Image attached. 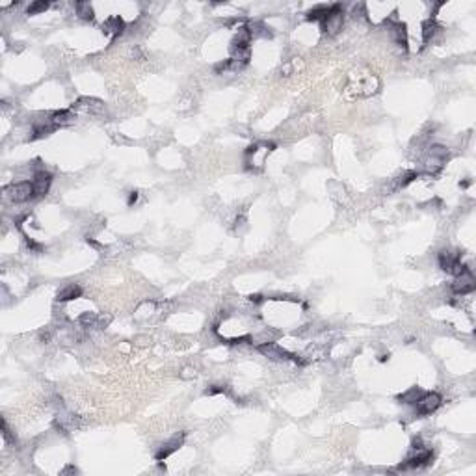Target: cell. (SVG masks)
Returning a JSON list of instances; mask_svg holds the SVG:
<instances>
[{"label":"cell","instance_id":"1","mask_svg":"<svg viewBox=\"0 0 476 476\" xmlns=\"http://www.w3.org/2000/svg\"><path fill=\"white\" fill-rule=\"evenodd\" d=\"M346 91L352 97H359V99H365V97H372L374 93L380 91V80L378 76L372 75V73H354L350 75L346 84Z\"/></svg>","mask_w":476,"mask_h":476},{"label":"cell","instance_id":"2","mask_svg":"<svg viewBox=\"0 0 476 476\" xmlns=\"http://www.w3.org/2000/svg\"><path fill=\"white\" fill-rule=\"evenodd\" d=\"M4 196L13 203H24L35 198L34 184L32 181H20V183H11L4 186Z\"/></svg>","mask_w":476,"mask_h":476},{"label":"cell","instance_id":"3","mask_svg":"<svg viewBox=\"0 0 476 476\" xmlns=\"http://www.w3.org/2000/svg\"><path fill=\"white\" fill-rule=\"evenodd\" d=\"M342 24H344V11H342V6L340 4H333L329 7V13L322 22V32L326 35H337L342 30Z\"/></svg>","mask_w":476,"mask_h":476},{"label":"cell","instance_id":"4","mask_svg":"<svg viewBox=\"0 0 476 476\" xmlns=\"http://www.w3.org/2000/svg\"><path fill=\"white\" fill-rule=\"evenodd\" d=\"M443 404V398L437 393H422L419 398H417L415 402V411L417 415H432V413H436L437 409L441 408Z\"/></svg>","mask_w":476,"mask_h":476},{"label":"cell","instance_id":"5","mask_svg":"<svg viewBox=\"0 0 476 476\" xmlns=\"http://www.w3.org/2000/svg\"><path fill=\"white\" fill-rule=\"evenodd\" d=\"M434 460V452L430 449H421V450H413V454L402 463L398 471H408V469H421V467H426L430 465Z\"/></svg>","mask_w":476,"mask_h":476},{"label":"cell","instance_id":"6","mask_svg":"<svg viewBox=\"0 0 476 476\" xmlns=\"http://www.w3.org/2000/svg\"><path fill=\"white\" fill-rule=\"evenodd\" d=\"M476 288V279L471 272V268L463 270L460 275H456L454 283H452V292L458 294V296H465V294H471Z\"/></svg>","mask_w":476,"mask_h":476},{"label":"cell","instance_id":"7","mask_svg":"<svg viewBox=\"0 0 476 476\" xmlns=\"http://www.w3.org/2000/svg\"><path fill=\"white\" fill-rule=\"evenodd\" d=\"M257 350L262 355H266L268 359H272V361L294 359V354H290V352H288V350H285L283 346H279L277 342H264V344H258Z\"/></svg>","mask_w":476,"mask_h":476},{"label":"cell","instance_id":"8","mask_svg":"<svg viewBox=\"0 0 476 476\" xmlns=\"http://www.w3.org/2000/svg\"><path fill=\"white\" fill-rule=\"evenodd\" d=\"M184 437H186V434L183 432V434H177V436L171 437L170 441L164 443L162 447L158 449L157 456H155V458H157V462H164V460H168V458H170L171 454H173V452H177V450L181 449V447H183Z\"/></svg>","mask_w":476,"mask_h":476},{"label":"cell","instance_id":"9","mask_svg":"<svg viewBox=\"0 0 476 476\" xmlns=\"http://www.w3.org/2000/svg\"><path fill=\"white\" fill-rule=\"evenodd\" d=\"M32 184H34V192H35V198H43L47 196L48 190H50V184H52V175L45 170H39L34 173V179H32Z\"/></svg>","mask_w":476,"mask_h":476},{"label":"cell","instance_id":"10","mask_svg":"<svg viewBox=\"0 0 476 476\" xmlns=\"http://www.w3.org/2000/svg\"><path fill=\"white\" fill-rule=\"evenodd\" d=\"M123 30H125V20L121 17H117V15L108 17L104 20V24H102V32H104V35H108L110 39H114L116 35H119Z\"/></svg>","mask_w":476,"mask_h":476},{"label":"cell","instance_id":"11","mask_svg":"<svg viewBox=\"0 0 476 476\" xmlns=\"http://www.w3.org/2000/svg\"><path fill=\"white\" fill-rule=\"evenodd\" d=\"M102 104L99 99H91V97H82V99H78V102H76L75 106H73V112H88V114H97V112H101L102 110Z\"/></svg>","mask_w":476,"mask_h":476},{"label":"cell","instance_id":"12","mask_svg":"<svg viewBox=\"0 0 476 476\" xmlns=\"http://www.w3.org/2000/svg\"><path fill=\"white\" fill-rule=\"evenodd\" d=\"M389 24V32H391V35H393V39L400 45V47H408V30H406V24H402L400 20H396V22H393V20H387Z\"/></svg>","mask_w":476,"mask_h":476},{"label":"cell","instance_id":"13","mask_svg":"<svg viewBox=\"0 0 476 476\" xmlns=\"http://www.w3.org/2000/svg\"><path fill=\"white\" fill-rule=\"evenodd\" d=\"M439 32H441V26H439L434 19H428L422 22V39H424V43L434 41V37H436Z\"/></svg>","mask_w":476,"mask_h":476},{"label":"cell","instance_id":"14","mask_svg":"<svg viewBox=\"0 0 476 476\" xmlns=\"http://www.w3.org/2000/svg\"><path fill=\"white\" fill-rule=\"evenodd\" d=\"M82 296V288L78 285H67L65 288H61L60 292H58V301H71V299H76Z\"/></svg>","mask_w":476,"mask_h":476},{"label":"cell","instance_id":"15","mask_svg":"<svg viewBox=\"0 0 476 476\" xmlns=\"http://www.w3.org/2000/svg\"><path fill=\"white\" fill-rule=\"evenodd\" d=\"M329 7L331 6H326V4L314 6L313 9L307 11V20H318V22H322L327 17V13H329Z\"/></svg>","mask_w":476,"mask_h":476},{"label":"cell","instance_id":"16","mask_svg":"<svg viewBox=\"0 0 476 476\" xmlns=\"http://www.w3.org/2000/svg\"><path fill=\"white\" fill-rule=\"evenodd\" d=\"M75 9H76V15H78L80 19H84V20H91L93 17H95V13H93V7H91V4H89V2H76Z\"/></svg>","mask_w":476,"mask_h":476},{"label":"cell","instance_id":"17","mask_svg":"<svg viewBox=\"0 0 476 476\" xmlns=\"http://www.w3.org/2000/svg\"><path fill=\"white\" fill-rule=\"evenodd\" d=\"M247 28H249V32H251V37H270V35H272L270 28L266 26L264 22H251Z\"/></svg>","mask_w":476,"mask_h":476},{"label":"cell","instance_id":"18","mask_svg":"<svg viewBox=\"0 0 476 476\" xmlns=\"http://www.w3.org/2000/svg\"><path fill=\"white\" fill-rule=\"evenodd\" d=\"M422 395V391L419 387H411L409 391H406L404 395L398 396V400L402 402V404H415L417 398Z\"/></svg>","mask_w":476,"mask_h":476},{"label":"cell","instance_id":"19","mask_svg":"<svg viewBox=\"0 0 476 476\" xmlns=\"http://www.w3.org/2000/svg\"><path fill=\"white\" fill-rule=\"evenodd\" d=\"M84 327H97V322H99V314L95 313H82L80 318H78Z\"/></svg>","mask_w":476,"mask_h":476},{"label":"cell","instance_id":"20","mask_svg":"<svg viewBox=\"0 0 476 476\" xmlns=\"http://www.w3.org/2000/svg\"><path fill=\"white\" fill-rule=\"evenodd\" d=\"M428 155L434 158H439V160H447V157H449V149L443 147V145H432Z\"/></svg>","mask_w":476,"mask_h":476},{"label":"cell","instance_id":"21","mask_svg":"<svg viewBox=\"0 0 476 476\" xmlns=\"http://www.w3.org/2000/svg\"><path fill=\"white\" fill-rule=\"evenodd\" d=\"M48 2H45V0H41V2H32L30 6H28V15H37V13H41V11H47L48 9Z\"/></svg>","mask_w":476,"mask_h":476},{"label":"cell","instance_id":"22","mask_svg":"<svg viewBox=\"0 0 476 476\" xmlns=\"http://www.w3.org/2000/svg\"><path fill=\"white\" fill-rule=\"evenodd\" d=\"M205 395L207 396H214V395H231V391L225 387V385H211L209 389H205Z\"/></svg>","mask_w":476,"mask_h":476},{"label":"cell","instance_id":"23","mask_svg":"<svg viewBox=\"0 0 476 476\" xmlns=\"http://www.w3.org/2000/svg\"><path fill=\"white\" fill-rule=\"evenodd\" d=\"M2 437H4V441L9 443V445H17V437L11 434V430L7 428L6 419H2Z\"/></svg>","mask_w":476,"mask_h":476},{"label":"cell","instance_id":"24","mask_svg":"<svg viewBox=\"0 0 476 476\" xmlns=\"http://www.w3.org/2000/svg\"><path fill=\"white\" fill-rule=\"evenodd\" d=\"M179 376L183 378V380H194L196 376H198V372H196V368H192V367H186V368H183L181 372H179Z\"/></svg>","mask_w":476,"mask_h":476},{"label":"cell","instance_id":"25","mask_svg":"<svg viewBox=\"0 0 476 476\" xmlns=\"http://www.w3.org/2000/svg\"><path fill=\"white\" fill-rule=\"evenodd\" d=\"M296 69H298V63H296V61H288V63H286V65H283V69H281V75H283V76L292 75Z\"/></svg>","mask_w":476,"mask_h":476},{"label":"cell","instance_id":"26","mask_svg":"<svg viewBox=\"0 0 476 476\" xmlns=\"http://www.w3.org/2000/svg\"><path fill=\"white\" fill-rule=\"evenodd\" d=\"M249 301H251V303H262L264 298H262L260 294H251V296H249Z\"/></svg>","mask_w":476,"mask_h":476},{"label":"cell","instance_id":"27","mask_svg":"<svg viewBox=\"0 0 476 476\" xmlns=\"http://www.w3.org/2000/svg\"><path fill=\"white\" fill-rule=\"evenodd\" d=\"M69 473H73V475H76V473H78V469H76L75 465H67L65 469L61 471V475H69Z\"/></svg>","mask_w":476,"mask_h":476},{"label":"cell","instance_id":"28","mask_svg":"<svg viewBox=\"0 0 476 476\" xmlns=\"http://www.w3.org/2000/svg\"><path fill=\"white\" fill-rule=\"evenodd\" d=\"M136 201H138V192H132L130 198H129V205H134Z\"/></svg>","mask_w":476,"mask_h":476}]
</instances>
